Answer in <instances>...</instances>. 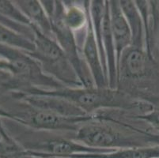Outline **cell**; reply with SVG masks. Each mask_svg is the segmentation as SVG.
I'll return each instance as SVG.
<instances>
[{
    "mask_svg": "<svg viewBox=\"0 0 159 158\" xmlns=\"http://www.w3.org/2000/svg\"><path fill=\"white\" fill-rule=\"evenodd\" d=\"M82 57L84 59L92 78H93L94 86L98 89L108 88V80L104 73L102 67V59L100 56V52L98 50L94 33H93V24L91 21L90 14H89V6L88 11V21L86 33L82 44Z\"/></svg>",
    "mask_w": 159,
    "mask_h": 158,
    "instance_id": "obj_7",
    "label": "cell"
},
{
    "mask_svg": "<svg viewBox=\"0 0 159 158\" xmlns=\"http://www.w3.org/2000/svg\"><path fill=\"white\" fill-rule=\"evenodd\" d=\"M147 59L141 47L131 46L123 52L119 64L120 73L128 78H139L147 70Z\"/></svg>",
    "mask_w": 159,
    "mask_h": 158,
    "instance_id": "obj_10",
    "label": "cell"
},
{
    "mask_svg": "<svg viewBox=\"0 0 159 158\" xmlns=\"http://www.w3.org/2000/svg\"><path fill=\"white\" fill-rule=\"evenodd\" d=\"M120 6L131 29L132 36L131 46L142 48L143 37V21L136 4L133 1H120Z\"/></svg>",
    "mask_w": 159,
    "mask_h": 158,
    "instance_id": "obj_12",
    "label": "cell"
},
{
    "mask_svg": "<svg viewBox=\"0 0 159 158\" xmlns=\"http://www.w3.org/2000/svg\"><path fill=\"white\" fill-rule=\"evenodd\" d=\"M0 115H6V116H7V115H8V113H6V112H4L3 111H2V110H0Z\"/></svg>",
    "mask_w": 159,
    "mask_h": 158,
    "instance_id": "obj_17",
    "label": "cell"
},
{
    "mask_svg": "<svg viewBox=\"0 0 159 158\" xmlns=\"http://www.w3.org/2000/svg\"><path fill=\"white\" fill-rule=\"evenodd\" d=\"M50 21L55 39L63 49L84 88H94L93 78L78 45L74 33L66 26L63 19L64 6L62 2L40 1Z\"/></svg>",
    "mask_w": 159,
    "mask_h": 158,
    "instance_id": "obj_5",
    "label": "cell"
},
{
    "mask_svg": "<svg viewBox=\"0 0 159 158\" xmlns=\"http://www.w3.org/2000/svg\"><path fill=\"white\" fill-rule=\"evenodd\" d=\"M72 138L89 147L105 150L147 147L153 146L152 142L159 143V137L148 136L130 126L97 115L82 124Z\"/></svg>",
    "mask_w": 159,
    "mask_h": 158,
    "instance_id": "obj_1",
    "label": "cell"
},
{
    "mask_svg": "<svg viewBox=\"0 0 159 158\" xmlns=\"http://www.w3.org/2000/svg\"><path fill=\"white\" fill-rule=\"evenodd\" d=\"M25 101L33 108L51 111L63 116L77 118L89 115L68 101L56 97L28 94Z\"/></svg>",
    "mask_w": 159,
    "mask_h": 158,
    "instance_id": "obj_9",
    "label": "cell"
},
{
    "mask_svg": "<svg viewBox=\"0 0 159 158\" xmlns=\"http://www.w3.org/2000/svg\"><path fill=\"white\" fill-rule=\"evenodd\" d=\"M0 12L5 15L11 17L20 25L29 26L32 28V24L30 20L20 11L19 8H16L12 3L7 1H0Z\"/></svg>",
    "mask_w": 159,
    "mask_h": 158,
    "instance_id": "obj_15",
    "label": "cell"
},
{
    "mask_svg": "<svg viewBox=\"0 0 159 158\" xmlns=\"http://www.w3.org/2000/svg\"><path fill=\"white\" fill-rule=\"evenodd\" d=\"M136 118L144 120L151 125L153 128L159 130V109L154 108L152 111H150L145 115H137Z\"/></svg>",
    "mask_w": 159,
    "mask_h": 158,
    "instance_id": "obj_16",
    "label": "cell"
},
{
    "mask_svg": "<svg viewBox=\"0 0 159 158\" xmlns=\"http://www.w3.org/2000/svg\"><path fill=\"white\" fill-rule=\"evenodd\" d=\"M110 25L115 44L116 64L119 73V64L123 52L132 44V36L128 21L120 6V1H108Z\"/></svg>",
    "mask_w": 159,
    "mask_h": 158,
    "instance_id": "obj_8",
    "label": "cell"
},
{
    "mask_svg": "<svg viewBox=\"0 0 159 158\" xmlns=\"http://www.w3.org/2000/svg\"><path fill=\"white\" fill-rule=\"evenodd\" d=\"M29 95H43L56 97L68 101L79 107L89 115H94L93 112L101 108H135L142 110L143 114L152 111L154 107L147 102H137L116 89L109 88H71L60 87L57 89H44L33 87L28 90Z\"/></svg>",
    "mask_w": 159,
    "mask_h": 158,
    "instance_id": "obj_2",
    "label": "cell"
},
{
    "mask_svg": "<svg viewBox=\"0 0 159 158\" xmlns=\"http://www.w3.org/2000/svg\"><path fill=\"white\" fill-rule=\"evenodd\" d=\"M95 117L96 115L77 118L66 117L30 106L26 115L23 116L21 122L28 127L37 130L75 133L82 124L93 120Z\"/></svg>",
    "mask_w": 159,
    "mask_h": 158,
    "instance_id": "obj_6",
    "label": "cell"
},
{
    "mask_svg": "<svg viewBox=\"0 0 159 158\" xmlns=\"http://www.w3.org/2000/svg\"><path fill=\"white\" fill-rule=\"evenodd\" d=\"M58 131L26 129L22 141V149L33 157H66L82 153H105L116 150L89 147L75 141L72 135Z\"/></svg>",
    "mask_w": 159,
    "mask_h": 158,
    "instance_id": "obj_3",
    "label": "cell"
},
{
    "mask_svg": "<svg viewBox=\"0 0 159 158\" xmlns=\"http://www.w3.org/2000/svg\"><path fill=\"white\" fill-rule=\"evenodd\" d=\"M32 29L35 33L33 42L36 50L26 54L35 61L40 69L42 68L46 73L52 74L55 79L66 84V87H83L68 58L56 39L47 37L33 26Z\"/></svg>",
    "mask_w": 159,
    "mask_h": 158,
    "instance_id": "obj_4",
    "label": "cell"
},
{
    "mask_svg": "<svg viewBox=\"0 0 159 158\" xmlns=\"http://www.w3.org/2000/svg\"><path fill=\"white\" fill-rule=\"evenodd\" d=\"M35 158H37V157H35Z\"/></svg>",
    "mask_w": 159,
    "mask_h": 158,
    "instance_id": "obj_18",
    "label": "cell"
},
{
    "mask_svg": "<svg viewBox=\"0 0 159 158\" xmlns=\"http://www.w3.org/2000/svg\"><path fill=\"white\" fill-rule=\"evenodd\" d=\"M64 14L63 19L66 26L72 32L79 31L83 28H86L88 21V11H89V2L84 3L83 8L79 7L75 4L63 3Z\"/></svg>",
    "mask_w": 159,
    "mask_h": 158,
    "instance_id": "obj_13",
    "label": "cell"
},
{
    "mask_svg": "<svg viewBox=\"0 0 159 158\" xmlns=\"http://www.w3.org/2000/svg\"><path fill=\"white\" fill-rule=\"evenodd\" d=\"M17 2L20 11L31 22L32 27L33 26L47 37H54L51 21L41 2L39 1H18Z\"/></svg>",
    "mask_w": 159,
    "mask_h": 158,
    "instance_id": "obj_11",
    "label": "cell"
},
{
    "mask_svg": "<svg viewBox=\"0 0 159 158\" xmlns=\"http://www.w3.org/2000/svg\"><path fill=\"white\" fill-rule=\"evenodd\" d=\"M0 43L24 50L25 53L36 50L35 43L30 39L2 25H0Z\"/></svg>",
    "mask_w": 159,
    "mask_h": 158,
    "instance_id": "obj_14",
    "label": "cell"
}]
</instances>
